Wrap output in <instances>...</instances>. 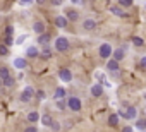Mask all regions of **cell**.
I'll return each mask as SVG.
<instances>
[{
	"label": "cell",
	"mask_w": 146,
	"mask_h": 132,
	"mask_svg": "<svg viewBox=\"0 0 146 132\" xmlns=\"http://www.w3.org/2000/svg\"><path fill=\"white\" fill-rule=\"evenodd\" d=\"M119 115H120V117H124V118H127V120H134V118H136V115H137V110H136L134 106H127L125 110H124V108H120V110H119Z\"/></svg>",
	"instance_id": "6da1fadb"
},
{
	"label": "cell",
	"mask_w": 146,
	"mask_h": 132,
	"mask_svg": "<svg viewBox=\"0 0 146 132\" xmlns=\"http://www.w3.org/2000/svg\"><path fill=\"white\" fill-rule=\"evenodd\" d=\"M55 50L57 51H67L69 50V40L65 36H60L55 40Z\"/></svg>",
	"instance_id": "7a4b0ae2"
},
{
	"label": "cell",
	"mask_w": 146,
	"mask_h": 132,
	"mask_svg": "<svg viewBox=\"0 0 146 132\" xmlns=\"http://www.w3.org/2000/svg\"><path fill=\"white\" fill-rule=\"evenodd\" d=\"M67 106H69L72 112H79V110H81V106H83V103H81V100H79V98L70 96V98L67 100Z\"/></svg>",
	"instance_id": "3957f363"
},
{
	"label": "cell",
	"mask_w": 146,
	"mask_h": 132,
	"mask_svg": "<svg viewBox=\"0 0 146 132\" xmlns=\"http://www.w3.org/2000/svg\"><path fill=\"white\" fill-rule=\"evenodd\" d=\"M33 94H35V89H33L31 86H26V88H24V91H23V93H21V96H19L21 103H28V101H31Z\"/></svg>",
	"instance_id": "277c9868"
},
{
	"label": "cell",
	"mask_w": 146,
	"mask_h": 132,
	"mask_svg": "<svg viewBox=\"0 0 146 132\" xmlns=\"http://www.w3.org/2000/svg\"><path fill=\"white\" fill-rule=\"evenodd\" d=\"M112 53H113V50H112V46H110L108 43H103V45L100 46V57H102V58H108Z\"/></svg>",
	"instance_id": "5b68a950"
},
{
	"label": "cell",
	"mask_w": 146,
	"mask_h": 132,
	"mask_svg": "<svg viewBox=\"0 0 146 132\" xmlns=\"http://www.w3.org/2000/svg\"><path fill=\"white\" fill-rule=\"evenodd\" d=\"M58 77L64 81V82H70L72 81V72L69 69H60L58 71Z\"/></svg>",
	"instance_id": "8992f818"
},
{
	"label": "cell",
	"mask_w": 146,
	"mask_h": 132,
	"mask_svg": "<svg viewBox=\"0 0 146 132\" xmlns=\"http://www.w3.org/2000/svg\"><path fill=\"white\" fill-rule=\"evenodd\" d=\"M67 24H69L67 16H57V17H55V26H57V28H65Z\"/></svg>",
	"instance_id": "52a82bcc"
},
{
	"label": "cell",
	"mask_w": 146,
	"mask_h": 132,
	"mask_svg": "<svg viewBox=\"0 0 146 132\" xmlns=\"http://www.w3.org/2000/svg\"><path fill=\"white\" fill-rule=\"evenodd\" d=\"M107 69L110 71V72H113V74H117L119 72V60H108V63H107Z\"/></svg>",
	"instance_id": "ba28073f"
},
{
	"label": "cell",
	"mask_w": 146,
	"mask_h": 132,
	"mask_svg": "<svg viewBox=\"0 0 146 132\" xmlns=\"http://www.w3.org/2000/svg\"><path fill=\"white\" fill-rule=\"evenodd\" d=\"M14 67H17V69H26V67H28L26 58H21V57L14 58Z\"/></svg>",
	"instance_id": "9c48e42d"
},
{
	"label": "cell",
	"mask_w": 146,
	"mask_h": 132,
	"mask_svg": "<svg viewBox=\"0 0 146 132\" xmlns=\"http://www.w3.org/2000/svg\"><path fill=\"white\" fill-rule=\"evenodd\" d=\"M33 31H35L36 34H41V33H45V24H43L41 21L35 22V24H33Z\"/></svg>",
	"instance_id": "30bf717a"
},
{
	"label": "cell",
	"mask_w": 146,
	"mask_h": 132,
	"mask_svg": "<svg viewBox=\"0 0 146 132\" xmlns=\"http://www.w3.org/2000/svg\"><path fill=\"white\" fill-rule=\"evenodd\" d=\"M119 118H120L119 113L110 115V117H108V125H110V127H117V125H119Z\"/></svg>",
	"instance_id": "8fae6325"
},
{
	"label": "cell",
	"mask_w": 146,
	"mask_h": 132,
	"mask_svg": "<svg viewBox=\"0 0 146 132\" xmlns=\"http://www.w3.org/2000/svg\"><path fill=\"white\" fill-rule=\"evenodd\" d=\"M26 55H28L29 58H35V57H38V55H40V50H38L36 46H29V48L26 50Z\"/></svg>",
	"instance_id": "7c38bea8"
},
{
	"label": "cell",
	"mask_w": 146,
	"mask_h": 132,
	"mask_svg": "<svg viewBox=\"0 0 146 132\" xmlns=\"http://www.w3.org/2000/svg\"><path fill=\"white\" fill-rule=\"evenodd\" d=\"M91 94H93V96H96V98H98V96H102V94H103V88H102L100 84L91 86Z\"/></svg>",
	"instance_id": "4fadbf2b"
},
{
	"label": "cell",
	"mask_w": 146,
	"mask_h": 132,
	"mask_svg": "<svg viewBox=\"0 0 146 132\" xmlns=\"http://www.w3.org/2000/svg\"><path fill=\"white\" fill-rule=\"evenodd\" d=\"M38 120H40V113H38V112H29V113H28V122L36 123Z\"/></svg>",
	"instance_id": "5bb4252c"
},
{
	"label": "cell",
	"mask_w": 146,
	"mask_h": 132,
	"mask_svg": "<svg viewBox=\"0 0 146 132\" xmlns=\"http://www.w3.org/2000/svg\"><path fill=\"white\" fill-rule=\"evenodd\" d=\"M110 12L115 14V16H124V11H122V5H120V4H119V5H112V7H110Z\"/></svg>",
	"instance_id": "9a60e30c"
},
{
	"label": "cell",
	"mask_w": 146,
	"mask_h": 132,
	"mask_svg": "<svg viewBox=\"0 0 146 132\" xmlns=\"http://www.w3.org/2000/svg\"><path fill=\"white\" fill-rule=\"evenodd\" d=\"M83 28H84L86 31H90V29H95V28H96V22H95L93 19H86V21H84V24H83Z\"/></svg>",
	"instance_id": "2e32d148"
},
{
	"label": "cell",
	"mask_w": 146,
	"mask_h": 132,
	"mask_svg": "<svg viewBox=\"0 0 146 132\" xmlns=\"http://www.w3.org/2000/svg\"><path fill=\"white\" fill-rule=\"evenodd\" d=\"M48 41H50V36H48L46 33H41L40 38H38V43H40V45H48Z\"/></svg>",
	"instance_id": "e0dca14e"
},
{
	"label": "cell",
	"mask_w": 146,
	"mask_h": 132,
	"mask_svg": "<svg viewBox=\"0 0 146 132\" xmlns=\"http://www.w3.org/2000/svg\"><path fill=\"white\" fill-rule=\"evenodd\" d=\"M65 89L64 88H57V91H55V94H53V98L55 100H60V98H65Z\"/></svg>",
	"instance_id": "ac0fdd59"
},
{
	"label": "cell",
	"mask_w": 146,
	"mask_h": 132,
	"mask_svg": "<svg viewBox=\"0 0 146 132\" xmlns=\"http://www.w3.org/2000/svg\"><path fill=\"white\" fill-rule=\"evenodd\" d=\"M43 58H50V55H52V50H50V46L48 45H45V48L41 50V53H40Z\"/></svg>",
	"instance_id": "d6986e66"
},
{
	"label": "cell",
	"mask_w": 146,
	"mask_h": 132,
	"mask_svg": "<svg viewBox=\"0 0 146 132\" xmlns=\"http://www.w3.org/2000/svg\"><path fill=\"white\" fill-rule=\"evenodd\" d=\"M52 122H53V120H52V117H50L48 113L41 117V123H43V125H46V127H50V125H52Z\"/></svg>",
	"instance_id": "ffe728a7"
},
{
	"label": "cell",
	"mask_w": 146,
	"mask_h": 132,
	"mask_svg": "<svg viewBox=\"0 0 146 132\" xmlns=\"http://www.w3.org/2000/svg\"><path fill=\"white\" fill-rule=\"evenodd\" d=\"M124 55H125V53H124V50H120V48L113 51V58H115V60H119V62L124 58Z\"/></svg>",
	"instance_id": "44dd1931"
},
{
	"label": "cell",
	"mask_w": 146,
	"mask_h": 132,
	"mask_svg": "<svg viewBox=\"0 0 146 132\" xmlns=\"http://www.w3.org/2000/svg\"><path fill=\"white\" fill-rule=\"evenodd\" d=\"M67 19L69 21H76L78 19V12L76 11H67Z\"/></svg>",
	"instance_id": "7402d4cb"
},
{
	"label": "cell",
	"mask_w": 146,
	"mask_h": 132,
	"mask_svg": "<svg viewBox=\"0 0 146 132\" xmlns=\"http://www.w3.org/2000/svg\"><path fill=\"white\" fill-rule=\"evenodd\" d=\"M132 43H134V46H143V45H144V40L139 38V36H134V38H132Z\"/></svg>",
	"instance_id": "603a6c76"
},
{
	"label": "cell",
	"mask_w": 146,
	"mask_h": 132,
	"mask_svg": "<svg viewBox=\"0 0 146 132\" xmlns=\"http://www.w3.org/2000/svg\"><path fill=\"white\" fill-rule=\"evenodd\" d=\"M57 101V108L58 110H64L65 106H67V101H64V98H60V100H55Z\"/></svg>",
	"instance_id": "cb8c5ba5"
},
{
	"label": "cell",
	"mask_w": 146,
	"mask_h": 132,
	"mask_svg": "<svg viewBox=\"0 0 146 132\" xmlns=\"http://www.w3.org/2000/svg\"><path fill=\"white\" fill-rule=\"evenodd\" d=\"M11 74H9V71H7V67H0V77H2V81L5 79V77H9Z\"/></svg>",
	"instance_id": "d4e9b609"
},
{
	"label": "cell",
	"mask_w": 146,
	"mask_h": 132,
	"mask_svg": "<svg viewBox=\"0 0 146 132\" xmlns=\"http://www.w3.org/2000/svg\"><path fill=\"white\" fill-rule=\"evenodd\" d=\"M4 86H7V88H12V86H14V79H12L11 76H9V77H5V79H4Z\"/></svg>",
	"instance_id": "484cf974"
},
{
	"label": "cell",
	"mask_w": 146,
	"mask_h": 132,
	"mask_svg": "<svg viewBox=\"0 0 146 132\" xmlns=\"http://www.w3.org/2000/svg\"><path fill=\"white\" fill-rule=\"evenodd\" d=\"M7 53H9V46H7L5 43H4V45H0V55H2V57H5Z\"/></svg>",
	"instance_id": "4316f807"
},
{
	"label": "cell",
	"mask_w": 146,
	"mask_h": 132,
	"mask_svg": "<svg viewBox=\"0 0 146 132\" xmlns=\"http://www.w3.org/2000/svg\"><path fill=\"white\" fill-rule=\"evenodd\" d=\"M119 4H120L122 7H131V5H132V0H119Z\"/></svg>",
	"instance_id": "83f0119b"
},
{
	"label": "cell",
	"mask_w": 146,
	"mask_h": 132,
	"mask_svg": "<svg viewBox=\"0 0 146 132\" xmlns=\"http://www.w3.org/2000/svg\"><path fill=\"white\" fill-rule=\"evenodd\" d=\"M14 43V40H12V34H5V45L7 46H11Z\"/></svg>",
	"instance_id": "f1b7e54d"
},
{
	"label": "cell",
	"mask_w": 146,
	"mask_h": 132,
	"mask_svg": "<svg viewBox=\"0 0 146 132\" xmlns=\"http://www.w3.org/2000/svg\"><path fill=\"white\" fill-rule=\"evenodd\" d=\"M137 129L146 130V120H144V122H143V120H141V122H137Z\"/></svg>",
	"instance_id": "f546056e"
},
{
	"label": "cell",
	"mask_w": 146,
	"mask_h": 132,
	"mask_svg": "<svg viewBox=\"0 0 146 132\" xmlns=\"http://www.w3.org/2000/svg\"><path fill=\"white\" fill-rule=\"evenodd\" d=\"M19 4H21V5H31L33 0H19Z\"/></svg>",
	"instance_id": "4dcf8cb0"
},
{
	"label": "cell",
	"mask_w": 146,
	"mask_h": 132,
	"mask_svg": "<svg viewBox=\"0 0 146 132\" xmlns=\"http://www.w3.org/2000/svg\"><path fill=\"white\" fill-rule=\"evenodd\" d=\"M26 38H28V36H26V34H23L21 38H17V40H16V43H17V45H21V43H24V40H26Z\"/></svg>",
	"instance_id": "1f68e13d"
},
{
	"label": "cell",
	"mask_w": 146,
	"mask_h": 132,
	"mask_svg": "<svg viewBox=\"0 0 146 132\" xmlns=\"http://www.w3.org/2000/svg\"><path fill=\"white\" fill-rule=\"evenodd\" d=\"M50 127H52L53 130H58V129H60V125H58L57 122H52V125H50Z\"/></svg>",
	"instance_id": "d6a6232c"
},
{
	"label": "cell",
	"mask_w": 146,
	"mask_h": 132,
	"mask_svg": "<svg viewBox=\"0 0 146 132\" xmlns=\"http://www.w3.org/2000/svg\"><path fill=\"white\" fill-rule=\"evenodd\" d=\"M12 31H14V28H12V26H7V29H5V34H12Z\"/></svg>",
	"instance_id": "836d02e7"
},
{
	"label": "cell",
	"mask_w": 146,
	"mask_h": 132,
	"mask_svg": "<svg viewBox=\"0 0 146 132\" xmlns=\"http://www.w3.org/2000/svg\"><path fill=\"white\" fill-rule=\"evenodd\" d=\"M26 130H28V132H36V125H29Z\"/></svg>",
	"instance_id": "e575fe53"
},
{
	"label": "cell",
	"mask_w": 146,
	"mask_h": 132,
	"mask_svg": "<svg viewBox=\"0 0 146 132\" xmlns=\"http://www.w3.org/2000/svg\"><path fill=\"white\" fill-rule=\"evenodd\" d=\"M52 5H62V0H52Z\"/></svg>",
	"instance_id": "d590c367"
},
{
	"label": "cell",
	"mask_w": 146,
	"mask_h": 132,
	"mask_svg": "<svg viewBox=\"0 0 146 132\" xmlns=\"http://www.w3.org/2000/svg\"><path fill=\"white\" fill-rule=\"evenodd\" d=\"M38 98L43 100V98H45V91H38Z\"/></svg>",
	"instance_id": "8d00e7d4"
},
{
	"label": "cell",
	"mask_w": 146,
	"mask_h": 132,
	"mask_svg": "<svg viewBox=\"0 0 146 132\" xmlns=\"http://www.w3.org/2000/svg\"><path fill=\"white\" fill-rule=\"evenodd\" d=\"M141 65H143V67L146 69V57H143V58H141Z\"/></svg>",
	"instance_id": "74e56055"
},
{
	"label": "cell",
	"mask_w": 146,
	"mask_h": 132,
	"mask_svg": "<svg viewBox=\"0 0 146 132\" xmlns=\"http://www.w3.org/2000/svg\"><path fill=\"white\" fill-rule=\"evenodd\" d=\"M131 130H132V127H131V125H125V127H124V132H131Z\"/></svg>",
	"instance_id": "f35d334b"
},
{
	"label": "cell",
	"mask_w": 146,
	"mask_h": 132,
	"mask_svg": "<svg viewBox=\"0 0 146 132\" xmlns=\"http://www.w3.org/2000/svg\"><path fill=\"white\" fill-rule=\"evenodd\" d=\"M45 2H46V0H36V4H40V5H43Z\"/></svg>",
	"instance_id": "ab89813d"
},
{
	"label": "cell",
	"mask_w": 146,
	"mask_h": 132,
	"mask_svg": "<svg viewBox=\"0 0 146 132\" xmlns=\"http://www.w3.org/2000/svg\"><path fill=\"white\" fill-rule=\"evenodd\" d=\"M70 2H72V4H79V2H81V0H70Z\"/></svg>",
	"instance_id": "60d3db41"
},
{
	"label": "cell",
	"mask_w": 146,
	"mask_h": 132,
	"mask_svg": "<svg viewBox=\"0 0 146 132\" xmlns=\"http://www.w3.org/2000/svg\"><path fill=\"white\" fill-rule=\"evenodd\" d=\"M0 86H4V81H2V77H0Z\"/></svg>",
	"instance_id": "b9f144b4"
},
{
	"label": "cell",
	"mask_w": 146,
	"mask_h": 132,
	"mask_svg": "<svg viewBox=\"0 0 146 132\" xmlns=\"http://www.w3.org/2000/svg\"><path fill=\"white\" fill-rule=\"evenodd\" d=\"M144 9H146V5H144Z\"/></svg>",
	"instance_id": "7bdbcfd3"
}]
</instances>
